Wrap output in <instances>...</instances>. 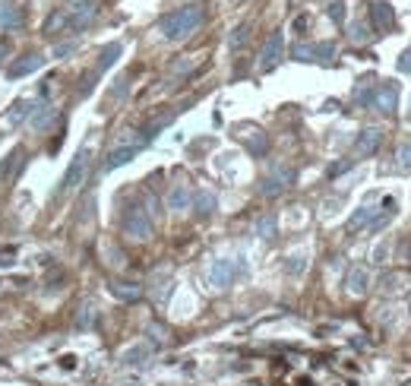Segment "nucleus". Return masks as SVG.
Returning <instances> with one entry per match:
<instances>
[{
	"label": "nucleus",
	"instance_id": "obj_18",
	"mask_svg": "<svg viewBox=\"0 0 411 386\" xmlns=\"http://www.w3.org/2000/svg\"><path fill=\"white\" fill-rule=\"evenodd\" d=\"M136 152H140V146H121V149H114V152L105 158V171H114V168L127 165L130 158H136Z\"/></svg>",
	"mask_w": 411,
	"mask_h": 386
},
{
	"label": "nucleus",
	"instance_id": "obj_26",
	"mask_svg": "<svg viewBox=\"0 0 411 386\" xmlns=\"http://www.w3.org/2000/svg\"><path fill=\"white\" fill-rule=\"evenodd\" d=\"M291 58L301 60V64H310V60H316V45H295Z\"/></svg>",
	"mask_w": 411,
	"mask_h": 386
},
{
	"label": "nucleus",
	"instance_id": "obj_33",
	"mask_svg": "<svg viewBox=\"0 0 411 386\" xmlns=\"http://www.w3.org/2000/svg\"><path fill=\"white\" fill-rule=\"evenodd\" d=\"M76 48H79L76 41H60L58 48H54V58L64 60V58H70V54H76Z\"/></svg>",
	"mask_w": 411,
	"mask_h": 386
},
{
	"label": "nucleus",
	"instance_id": "obj_5",
	"mask_svg": "<svg viewBox=\"0 0 411 386\" xmlns=\"http://www.w3.org/2000/svg\"><path fill=\"white\" fill-rule=\"evenodd\" d=\"M123 234L133 238V241H149L152 238V219H149L146 209L130 206V209L123 213Z\"/></svg>",
	"mask_w": 411,
	"mask_h": 386
},
{
	"label": "nucleus",
	"instance_id": "obj_21",
	"mask_svg": "<svg viewBox=\"0 0 411 386\" xmlns=\"http://www.w3.org/2000/svg\"><path fill=\"white\" fill-rule=\"evenodd\" d=\"M121 54H123V45H121V41H114V45H108V48L101 51V60H99V67H95V73L101 76L111 64H117V58H121Z\"/></svg>",
	"mask_w": 411,
	"mask_h": 386
},
{
	"label": "nucleus",
	"instance_id": "obj_29",
	"mask_svg": "<svg viewBox=\"0 0 411 386\" xmlns=\"http://www.w3.org/2000/svg\"><path fill=\"white\" fill-rule=\"evenodd\" d=\"M348 35H351V41H358V45H364V41L373 38V32H370L367 23H354L351 29H348Z\"/></svg>",
	"mask_w": 411,
	"mask_h": 386
},
{
	"label": "nucleus",
	"instance_id": "obj_15",
	"mask_svg": "<svg viewBox=\"0 0 411 386\" xmlns=\"http://www.w3.org/2000/svg\"><path fill=\"white\" fill-rule=\"evenodd\" d=\"M168 206H171L174 213H184L187 206H193V190L187 184H174V190L168 193Z\"/></svg>",
	"mask_w": 411,
	"mask_h": 386
},
{
	"label": "nucleus",
	"instance_id": "obj_11",
	"mask_svg": "<svg viewBox=\"0 0 411 386\" xmlns=\"http://www.w3.org/2000/svg\"><path fill=\"white\" fill-rule=\"evenodd\" d=\"M373 108H379L383 114H393L395 108H399V86H393V82H383V86H377Z\"/></svg>",
	"mask_w": 411,
	"mask_h": 386
},
{
	"label": "nucleus",
	"instance_id": "obj_24",
	"mask_svg": "<svg viewBox=\"0 0 411 386\" xmlns=\"http://www.w3.org/2000/svg\"><path fill=\"white\" fill-rule=\"evenodd\" d=\"M373 215H377V209H373V206H361V209H358V213L348 219V231H354V228H361V225L373 222Z\"/></svg>",
	"mask_w": 411,
	"mask_h": 386
},
{
	"label": "nucleus",
	"instance_id": "obj_12",
	"mask_svg": "<svg viewBox=\"0 0 411 386\" xmlns=\"http://www.w3.org/2000/svg\"><path fill=\"white\" fill-rule=\"evenodd\" d=\"M54 121H58V111H54L48 101H38V105L32 108V114H29V127H32L35 133H45Z\"/></svg>",
	"mask_w": 411,
	"mask_h": 386
},
{
	"label": "nucleus",
	"instance_id": "obj_14",
	"mask_svg": "<svg viewBox=\"0 0 411 386\" xmlns=\"http://www.w3.org/2000/svg\"><path fill=\"white\" fill-rule=\"evenodd\" d=\"M345 285H348V291L351 295H367V288H370V272L364 269V266H354L351 272H348V279H345Z\"/></svg>",
	"mask_w": 411,
	"mask_h": 386
},
{
	"label": "nucleus",
	"instance_id": "obj_4",
	"mask_svg": "<svg viewBox=\"0 0 411 386\" xmlns=\"http://www.w3.org/2000/svg\"><path fill=\"white\" fill-rule=\"evenodd\" d=\"M244 272H247L244 263H234V260L222 256V260H215L212 269H209V285H212L215 291H225V288L234 285V279H238V276H244Z\"/></svg>",
	"mask_w": 411,
	"mask_h": 386
},
{
	"label": "nucleus",
	"instance_id": "obj_23",
	"mask_svg": "<svg viewBox=\"0 0 411 386\" xmlns=\"http://www.w3.org/2000/svg\"><path fill=\"white\" fill-rule=\"evenodd\" d=\"M275 231H279V222H275V215L272 213H266V215L256 219V234H260L263 241H272L275 238Z\"/></svg>",
	"mask_w": 411,
	"mask_h": 386
},
{
	"label": "nucleus",
	"instance_id": "obj_16",
	"mask_svg": "<svg viewBox=\"0 0 411 386\" xmlns=\"http://www.w3.org/2000/svg\"><path fill=\"white\" fill-rule=\"evenodd\" d=\"M215 206H219V197H215L212 190H199V193H193V209H197L199 219H209V215L215 213Z\"/></svg>",
	"mask_w": 411,
	"mask_h": 386
},
{
	"label": "nucleus",
	"instance_id": "obj_30",
	"mask_svg": "<svg viewBox=\"0 0 411 386\" xmlns=\"http://www.w3.org/2000/svg\"><path fill=\"white\" fill-rule=\"evenodd\" d=\"M146 358H149V348L146 346H136V348H130V352H123L121 361L123 364H142Z\"/></svg>",
	"mask_w": 411,
	"mask_h": 386
},
{
	"label": "nucleus",
	"instance_id": "obj_28",
	"mask_svg": "<svg viewBox=\"0 0 411 386\" xmlns=\"http://www.w3.org/2000/svg\"><path fill=\"white\" fill-rule=\"evenodd\" d=\"M285 269H288V276H301V272L307 269V254H291Z\"/></svg>",
	"mask_w": 411,
	"mask_h": 386
},
{
	"label": "nucleus",
	"instance_id": "obj_7",
	"mask_svg": "<svg viewBox=\"0 0 411 386\" xmlns=\"http://www.w3.org/2000/svg\"><path fill=\"white\" fill-rule=\"evenodd\" d=\"M23 25H25L23 7H19L16 0H0V29L3 32H19Z\"/></svg>",
	"mask_w": 411,
	"mask_h": 386
},
{
	"label": "nucleus",
	"instance_id": "obj_1",
	"mask_svg": "<svg viewBox=\"0 0 411 386\" xmlns=\"http://www.w3.org/2000/svg\"><path fill=\"white\" fill-rule=\"evenodd\" d=\"M206 23V13L203 7H181V10H174V13H168V16L158 23V29H162V35L168 41H184L190 38L193 32H199V25Z\"/></svg>",
	"mask_w": 411,
	"mask_h": 386
},
{
	"label": "nucleus",
	"instance_id": "obj_3",
	"mask_svg": "<svg viewBox=\"0 0 411 386\" xmlns=\"http://www.w3.org/2000/svg\"><path fill=\"white\" fill-rule=\"evenodd\" d=\"M64 13H66V23H70V32H82L99 16V0H66Z\"/></svg>",
	"mask_w": 411,
	"mask_h": 386
},
{
	"label": "nucleus",
	"instance_id": "obj_27",
	"mask_svg": "<svg viewBox=\"0 0 411 386\" xmlns=\"http://www.w3.org/2000/svg\"><path fill=\"white\" fill-rule=\"evenodd\" d=\"M247 41H250V25H238V29L228 35V45H231V48H244Z\"/></svg>",
	"mask_w": 411,
	"mask_h": 386
},
{
	"label": "nucleus",
	"instance_id": "obj_38",
	"mask_svg": "<svg viewBox=\"0 0 411 386\" xmlns=\"http://www.w3.org/2000/svg\"><path fill=\"white\" fill-rule=\"evenodd\" d=\"M76 326H79V329L92 326V307H82V313H79V320H76Z\"/></svg>",
	"mask_w": 411,
	"mask_h": 386
},
{
	"label": "nucleus",
	"instance_id": "obj_6",
	"mask_svg": "<svg viewBox=\"0 0 411 386\" xmlns=\"http://www.w3.org/2000/svg\"><path fill=\"white\" fill-rule=\"evenodd\" d=\"M282 54H285V35L272 32L269 41L263 45V51H260V70H272L282 60Z\"/></svg>",
	"mask_w": 411,
	"mask_h": 386
},
{
	"label": "nucleus",
	"instance_id": "obj_22",
	"mask_svg": "<svg viewBox=\"0 0 411 386\" xmlns=\"http://www.w3.org/2000/svg\"><path fill=\"white\" fill-rule=\"evenodd\" d=\"M32 108H35V105H32L29 99H19L16 105H13V111L7 114V123H10V127H19V123L25 121V117L32 114Z\"/></svg>",
	"mask_w": 411,
	"mask_h": 386
},
{
	"label": "nucleus",
	"instance_id": "obj_13",
	"mask_svg": "<svg viewBox=\"0 0 411 386\" xmlns=\"http://www.w3.org/2000/svg\"><path fill=\"white\" fill-rule=\"evenodd\" d=\"M370 23H373V29H389V25L395 23V10L389 7V3H370Z\"/></svg>",
	"mask_w": 411,
	"mask_h": 386
},
{
	"label": "nucleus",
	"instance_id": "obj_35",
	"mask_svg": "<svg viewBox=\"0 0 411 386\" xmlns=\"http://www.w3.org/2000/svg\"><path fill=\"white\" fill-rule=\"evenodd\" d=\"M395 67H399V73H411V48H405L402 54H399Z\"/></svg>",
	"mask_w": 411,
	"mask_h": 386
},
{
	"label": "nucleus",
	"instance_id": "obj_8",
	"mask_svg": "<svg viewBox=\"0 0 411 386\" xmlns=\"http://www.w3.org/2000/svg\"><path fill=\"white\" fill-rule=\"evenodd\" d=\"M41 67H45V58H41L38 51H32V54H23L19 60H13V64L7 67V76H10V80H19V76L38 73Z\"/></svg>",
	"mask_w": 411,
	"mask_h": 386
},
{
	"label": "nucleus",
	"instance_id": "obj_34",
	"mask_svg": "<svg viewBox=\"0 0 411 386\" xmlns=\"http://www.w3.org/2000/svg\"><path fill=\"white\" fill-rule=\"evenodd\" d=\"M149 336H152L155 346H164V342H168V329L158 326V323H152V326H149Z\"/></svg>",
	"mask_w": 411,
	"mask_h": 386
},
{
	"label": "nucleus",
	"instance_id": "obj_25",
	"mask_svg": "<svg viewBox=\"0 0 411 386\" xmlns=\"http://www.w3.org/2000/svg\"><path fill=\"white\" fill-rule=\"evenodd\" d=\"M244 143L250 146V152H253V156H263L266 149H269V140H266V133H260V130H250V136H244Z\"/></svg>",
	"mask_w": 411,
	"mask_h": 386
},
{
	"label": "nucleus",
	"instance_id": "obj_17",
	"mask_svg": "<svg viewBox=\"0 0 411 386\" xmlns=\"http://www.w3.org/2000/svg\"><path fill=\"white\" fill-rule=\"evenodd\" d=\"M108 291H111L117 301H140L142 298V288L136 285V282H111Z\"/></svg>",
	"mask_w": 411,
	"mask_h": 386
},
{
	"label": "nucleus",
	"instance_id": "obj_19",
	"mask_svg": "<svg viewBox=\"0 0 411 386\" xmlns=\"http://www.w3.org/2000/svg\"><path fill=\"white\" fill-rule=\"evenodd\" d=\"M70 32V23H66V13L64 10H54L45 23V35H66Z\"/></svg>",
	"mask_w": 411,
	"mask_h": 386
},
{
	"label": "nucleus",
	"instance_id": "obj_37",
	"mask_svg": "<svg viewBox=\"0 0 411 386\" xmlns=\"http://www.w3.org/2000/svg\"><path fill=\"white\" fill-rule=\"evenodd\" d=\"M146 203H149V219H158V215H162V209H158V197H155V193H149Z\"/></svg>",
	"mask_w": 411,
	"mask_h": 386
},
{
	"label": "nucleus",
	"instance_id": "obj_10",
	"mask_svg": "<svg viewBox=\"0 0 411 386\" xmlns=\"http://www.w3.org/2000/svg\"><path fill=\"white\" fill-rule=\"evenodd\" d=\"M383 146V130L379 127H367V130H361V136H358V143H354V156H373L377 149Z\"/></svg>",
	"mask_w": 411,
	"mask_h": 386
},
{
	"label": "nucleus",
	"instance_id": "obj_31",
	"mask_svg": "<svg viewBox=\"0 0 411 386\" xmlns=\"http://www.w3.org/2000/svg\"><path fill=\"white\" fill-rule=\"evenodd\" d=\"M395 165H399V171H411V143H402V146H399Z\"/></svg>",
	"mask_w": 411,
	"mask_h": 386
},
{
	"label": "nucleus",
	"instance_id": "obj_39",
	"mask_svg": "<svg viewBox=\"0 0 411 386\" xmlns=\"http://www.w3.org/2000/svg\"><path fill=\"white\" fill-rule=\"evenodd\" d=\"M7 51H10V41L3 38V41H0V58H3V54H7Z\"/></svg>",
	"mask_w": 411,
	"mask_h": 386
},
{
	"label": "nucleus",
	"instance_id": "obj_36",
	"mask_svg": "<svg viewBox=\"0 0 411 386\" xmlns=\"http://www.w3.org/2000/svg\"><path fill=\"white\" fill-rule=\"evenodd\" d=\"M127 89H130V80L123 76V80H117L114 92H111V99H123V95H127Z\"/></svg>",
	"mask_w": 411,
	"mask_h": 386
},
{
	"label": "nucleus",
	"instance_id": "obj_20",
	"mask_svg": "<svg viewBox=\"0 0 411 386\" xmlns=\"http://www.w3.org/2000/svg\"><path fill=\"white\" fill-rule=\"evenodd\" d=\"M373 76H364L361 80V86H358V89H354V101H358V105H373V95H377V86H373Z\"/></svg>",
	"mask_w": 411,
	"mask_h": 386
},
{
	"label": "nucleus",
	"instance_id": "obj_9",
	"mask_svg": "<svg viewBox=\"0 0 411 386\" xmlns=\"http://www.w3.org/2000/svg\"><path fill=\"white\" fill-rule=\"evenodd\" d=\"M291 181H295V171H291V168H275V171L263 181L260 193H263V197H279L285 187H291Z\"/></svg>",
	"mask_w": 411,
	"mask_h": 386
},
{
	"label": "nucleus",
	"instance_id": "obj_2",
	"mask_svg": "<svg viewBox=\"0 0 411 386\" xmlns=\"http://www.w3.org/2000/svg\"><path fill=\"white\" fill-rule=\"evenodd\" d=\"M89 158H92V149H89V146H82L79 152L73 156L70 168H66V174H64V181H60V187L54 190V197H66V193L79 190V184H86V174H89Z\"/></svg>",
	"mask_w": 411,
	"mask_h": 386
},
{
	"label": "nucleus",
	"instance_id": "obj_32",
	"mask_svg": "<svg viewBox=\"0 0 411 386\" xmlns=\"http://www.w3.org/2000/svg\"><path fill=\"white\" fill-rule=\"evenodd\" d=\"M329 19H332L336 25L345 23V3H342V0H336V3H329Z\"/></svg>",
	"mask_w": 411,
	"mask_h": 386
}]
</instances>
